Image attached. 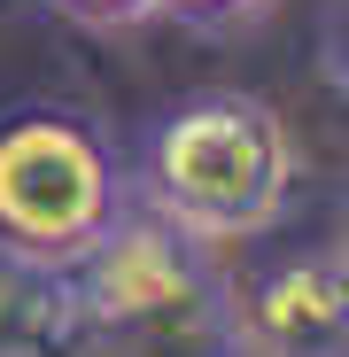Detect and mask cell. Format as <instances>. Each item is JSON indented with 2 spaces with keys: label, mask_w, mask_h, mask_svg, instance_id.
<instances>
[{
  "label": "cell",
  "mask_w": 349,
  "mask_h": 357,
  "mask_svg": "<svg viewBox=\"0 0 349 357\" xmlns=\"http://www.w3.org/2000/svg\"><path fill=\"white\" fill-rule=\"evenodd\" d=\"M287 195H295V132L272 101L241 86L187 93L140 132L132 202L210 249L272 233Z\"/></svg>",
  "instance_id": "cell-1"
},
{
  "label": "cell",
  "mask_w": 349,
  "mask_h": 357,
  "mask_svg": "<svg viewBox=\"0 0 349 357\" xmlns=\"http://www.w3.org/2000/svg\"><path fill=\"white\" fill-rule=\"evenodd\" d=\"M70 280L93 357H249L233 280L217 272L210 241L163 225L140 202L70 264Z\"/></svg>",
  "instance_id": "cell-2"
},
{
  "label": "cell",
  "mask_w": 349,
  "mask_h": 357,
  "mask_svg": "<svg viewBox=\"0 0 349 357\" xmlns=\"http://www.w3.org/2000/svg\"><path fill=\"white\" fill-rule=\"evenodd\" d=\"M132 210V171L86 109H0V249L31 264H78Z\"/></svg>",
  "instance_id": "cell-3"
},
{
  "label": "cell",
  "mask_w": 349,
  "mask_h": 357,
  "mask_svg": "<svg viewBox=\"0 0 349 357\" xmlns=\"http://www.w3.org/2000/svg\"><path fill=\"white\" fill-rule=\"evenodd\" d=\"M233 319L249 357H349V249H287L233 280Z\"/></svg>",
  "instance_id": "cell-4"
},
{
  "label": "cell",
  "mask_w": 349,
  "mask_h": 357,
  "mask_svg": "<svg viewBox=\"0 0 349 357\" xmlns=\"http://www.w3.org/2000/svg\"><path fill=\"white\" fill-rule=\"evenodd\" d=\"M78 280L63 264H31L0 249V357H78Z\"/></svg>",
  "instance_id": "cell-5"
},
{
  "label": "cell",
  "mask_w": 349,
  "mask_h": 357,
  "mask_svg": "<svg viewBox=\"0 0 349 357\" xmlns=\"http://www.w3.org/2000/svg\"><path fill=\"white\" fill-rule=\"evenodd\" d=\"M155 16H171V24H194V31H233V24L264 16V0H155Z\"/></svg>",
  "instance_id": "cell-6"
},
{
  "label": "cell",
  "mask_w": 349,
  "mask_h": 357,
  "mask_svg": "<svg viewBox=\"0 0 349 357\" xmlns=\"http://www.w3.org/2000/svg\"><path fill=\"white\" fill-rule=\"evenodd\" d=\"M318 70H326V86L349 101V0H334L326 24H318Z\"/></svg>",
  "instance_id": "cell-7"
},
{
  "label": "cell",
  "mask_w": 349,
  "mask_h": 357,
  "mask_svg": "<svg viewBox=\"0 0 349 357\" xmlns=\"http://www.w3.org/2000/svg\"><path fill=\"white\" fill-rule=\"evenodd\" d=\"M47 8H63V16H78V24H140V16H155V0H47Z\"/></svg>",
  "instance_id": "cell-8"
},
{
  "label": "cell",
  "mask_w": 349,
  "mask_h": 357,
  "mask_svg": "<svg viewBox=\"0 0 349 357\" xmlns=\"http://www.w3.org/2000/svg\"><path fill=\"white\" fill-rule=\"evenodd\" d=\"M334 249H349V195H341V218H334Z\"/></svg>",
  "instance_id": "cell-9"
}]
</instances>
